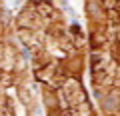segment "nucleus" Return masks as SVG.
Wrapping results in <instances>:
<instances>
[{
	"label": "nucleus",
	"mask_w": 120,
	"mask_h": 116,
	"mask_svg": "<svg viewBox=\"0 0 120 116\" xmlns=\"http://www.w3.org/2000/svg\"><path fill=\"white\" fill-rule=\"evenodd\" d=\"M90 76L96 98L120 112V0H88Z\"/></svg>",
	"instance_id": "nucleus-1"
}]
</instances>
